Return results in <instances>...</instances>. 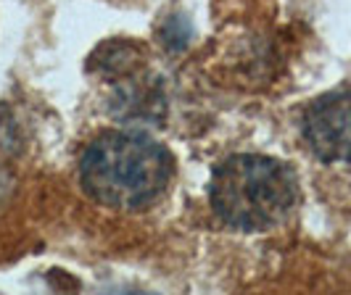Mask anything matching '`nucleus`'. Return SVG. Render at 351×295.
<instances>
[{"label":"nucleus","instance_id":"f257e3e1","mask_svg":"<svg viewBox=\"0 0 351 295\" xmlns=\"http://www.w3.org/2000/svg\"><path fill=\"white\" fill-rule=\"evenodd\" d=\"M175 179L172 153L143 132H104L80 158V185L101 206L141 211L154 206Z\"/></svg>","mask_w":351,"mask_h":295},{"label":"nucleus","instance_id":"20e7f679","mask_svg":"<svg viewBox=\"0 0 351 295\" xmlns=\"http://www.w3.org/2000/svg\"><path fill=\"white\" fill-rule=\"evenodd\" d=\"M161 37H164V45L172 48V51H182L191 40V24L182 16H172L164 21V29H161Z\"/></svg>","mask_w":351,"mask_h":295},{"label":"nucleus","instance_id":"7ed1b4c3","mask_svg":"<svg viewBox=\"0 0 351 295\" xmlns=\"http://www.w3.org/2000/svg\"><path fill=\"white\" fill-rule=\"evenodd\" d=\"M304 142L325 164H351V90L317 98L301 122Z\"/></svg>","mask_w":351,"mask_h":295},{"label":"nucleus","instance_id":"f03ea898","mask_svg":"<svg viewBox=\"0 0 351 295\" xmlns=\"http://www.w3.org/2000/svg\"><path fill=\"white\" fill-rule=\"evenodd\" d=\"M209 201L214 214L232 229L264 232L280 225L299 201L296 172L272 156L238 153L211 172Z\"/></svg>","mask_w":351,"mask_h":295}]
</instances>
